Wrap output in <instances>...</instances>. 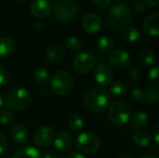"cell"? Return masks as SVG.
<instances>
[{
	"mask_svg": "<svg viewBox=\"0 0 159 158\" xmlns=\"http://www.w3.org/2000/svg\"><path fill=\"white\" fill-rule=\"evenodd\" d=\"M110 93L102 88H93L86 92L83 102L85 107L94 113H102L110 105Z\"/></svg>",
	"mask_w": 159,
	"mask_h": 158,
	"instance_id": "6da1fadb",
	"label": "cell"
},
{
	"mask_svg": "<svg viewBox=\"0 0 159 158\" xmlns=\"http://www.w3.org/2000/svg\"><path fill=\"white\" fill-rule=\"evenodd\" d=\"M108 18L110 27L116 31H121L129 25L132 20V11L126 4L117 3L110 8Z\"/></svg>",
	"mask_w": 159,
	"mask_h": 158,
	"instance_id": "7a4b0ae2",
	"label": "cell"
},
{
	"mask_svg": "<svg viewBox=\"0 0 159 158\" xmlns=\"http://www.w3.org/2000/svg\"><path fill=\"white\" fill-rule=\"evenodd\" d=\"M33 98L30 92L23 88H12L6 96L5 102L8 109L15 111H23L30 107Z\"/></svg>",
	"mask_w": 159,
	"mask_h": 158,
	"instance_id": "3957f363",
	"label": "cell"
},
{
	"mask_svg": "<svg viewBox=\"0 0 159 158\" xmlns=\"http://www.w3.org/2000/svg\"><path fill=\"white\" fill-rule=\"evenodd\" d=\"M75 87V79L73 75L64 70L58 71L50 80L49 88L51 92L59 96H66L70 94Z\"/></svg>",
	"mask_w": 159,
	"mask_h": 158,
	"instance_id": "277c9868",
	"label": "cell"
},
{
	"mask_svg": "<svg viewBox=\"0 0 159 158\" xmlns=\"http://www.w3.org/2000/svg\"><path fill=\"white\" fill-rule=\"evenodd\" d=\"M78 9L76 0H58L54 6V15L59 21L69 22L76 17Z\"/></svg>",
	"mask_w": 159,
	"mask_h": 158,
	"instance_id": "5b68a950",
	"label": "cell"
},
{
	"mask_svg": "<svg viewBox=\"0 0 159 158\" xmlns=\"http://www.w3.org/2000/svg\"><path fill=\"white\" fill-rule=\"evenodd\" d=\"M131 115L129 105L123 101H116L109 105L108 117L109 120L116 126L125 125Z\"/></svg>",
	"mask_w": 159,
	"mask_h": 158,
	"instance_id": "8992f818",
	"label": "cell"
},
{
	"mask_svg": "<svg viewBox=\"0 0 159 158\" xmlns=\"http://www.w3.org/2000/svg\"><path fill=\"white\" fill-rule=\"evenodd\" d=\"M76 147L79 152L87 155L96 153L101 147L100 138L93 132L85 131L76 137Z\"/></svg>",
	"mask_w": 159,
	"mask_h": 158,
	"instance_id": "52a82bcc",
	"label": "cell"
},
{
	"mask_svg": "<svg viewBox=\"0 0 159 158\" xmlns=\"http://www.w3.org/2000/svg\"><path fill=\"white\" fill-rule=\"evenodd\" d=\"M96 62V59L89 51L79 52L74 59L73 66L78 74H87L92 70Z\"/></svg>",
	"mask_w": 159,
	"mask_h": 158,
	"instance_id": "ba28073f",
	"label": "cell"
},
{
	"mask_svg": "<svg viewBox=\"0 0 159 158\" xmlns=\"http://www.w3.org/2000/svg\"><path fill=\"white\" fill-rule=\"evenodd\" d=\"M55 137L54 129L49 126L39 127L34 133L33 141L35 146L38 148H46L53 142Z\"/></svg>",
	"mask_w": 159,
	"mask_h": 158,
	"instance_id": "9c48e42d",
	"label": "cell"
},
{
	"mask_svg": "<svg viewBox=\"0 0 159 158\" xmlns=\"http://www.w3.org/2000/svg\"><path fill=\"white\" fill-rule=\"evenodd\" d=\"M108 62L116 69L126 68L130 64V55L124 49L116 48L108 55Z\"/></svg>",
	"mask_w": 159,
	"mask_h": 158,
	"instance_id": "30bf717a",
	"label": "cell"
},
{
	"mask_svg": "<svg viewBox=\"0 0 159 158\" xmlns=\"http://www.w3.org/2000/svg\"><path fill=\"white\" fill-rule=\"evenodd\" d=\"M113 70L105 63H99L94 70V78L101 86H108L113 81Z\"/></svg>",
	"mask_w": 159,
	"mask_h": 158,
	"instance_id": "8fae6325",
	"label": "cell"
},
{
	"mask_svg": "<svg viewBox=\"0 0 159 158\" xmlns=\"http://www.w3.org/2000/svg\"><path fill=\"white\" fill-rule=\"evenodd\" d=\"M82 27L88 34H96L101 32L102 28V21L97 14L89 13L82 19Z\"/></svg>",
	"mask_w": 159,
	"mask_h": 158,
	"instance_id": "7c38bea8",
	"label": "cell"
},
{
	"mask_svg": "<svg viewBox=\"0 0 159 158\" xmlns=\"http://www.w3.org/2000/svg\"><path fill=\"white\" fill-rule=\"evenodd\" d=\"M52 8V4L49 0H34L30 7L32 15L37 19H45L49 16Z\"/></svg>",
	"mask_w": 159,
	"mask_h": 158,
	"instance_id": "4fadbf2b",
	"label": "cell"
},
{
	"mask_svg": "<svg viewBox=\"0 0 159 158\" xmlns=\"http://www.w3.org/2000/svg\"><path fill=\"white\" fill-rule=\"evenodd\" d=\"M54 147L61 153H66L71 150L73 146V138L68 131H60L55 135L53 140Z\"/></svg>",
	"mask_w": 159,
	"mask_h": 158,
	"instance_id": "5bb4252c",
	"label": "cell"
},
{
	"mask_svg": "<svg viewBox=\"0 0 159 158\" xmlns=\"http://www.w3.org/2000/svg\"><path fill=\"white\" fill-rule=\"evenodd\" d=\"M143 30L149 36H157L159 34V14L148 15L143 22Z\"/></svg>",
	"mask_w": 159,
	"mask_h": 158,
	"instance_id": "9a60e30c",
	"label": "cell"
},
{
	"mask_svg": "<svg viewBox=\"0 0 159 158\" xmlns=\"http://www.w3.org/2000/svg\"><path fill=\"white\" fill-rule=\"evenodd\" d=\"M45 57L49 61L59 62L65 57V49L59 44H52L46 48Z\"/></svg>",
	"mask_w": 159,
	"mask_h": 158,
	"instance_id": "2e32d148",
	"label": "cell"
},
{
	"mask_svg": "<svg viewBox=\"0 0 159 158\" xmlns=\"http://www.w3.org/2000/svg\"><path fill=\"white\" fill-rule=\"evenodd\" d=\"M13 142L17 144H24L28 140V130L22 124L14 126L10 132Z\"/></svg>",
	"mask_w": 159,
	"mask_h": 158,
	"instance_id": "e0dca14e",
	"label": "cell"
},
{
	"mask_svg": "<svg viewBox=\"0 0 159 158\" xmlns=\"http://www.w3.org/2000/svg\"><path fill=\"white\" fill-rule=\"evenodd\" d=\"M148 123V115L145 112L139 111L129 117V125L133 129L142 130Z\"/></svg>",
	"mask_w": 159,
	"mask_h": 158,
	"instance_id": "ac0fdd59",
	"label": "cell"
},
{
	"mask_svg": "<svg viewBox=\"0 0 159 158\" xmlns=\"http://www.w3.org/2000/svg\"><path fill=\"white\" fill-rule=\"evenodd\" d=\"M16 47V44L11 37L4 36L0 38V57L6 58L10 56Z\"/></svg>",
	"mask_w": 159,
	"mask_h": 158,
	"instance_id": "d6986e66",
	"label": "cell"
},
{
	"mask_svg": "<svg viewBox=\"0 0 159 158\" xmlns=\"http://www.w3.org/2000/svg\"><path fill=\"white\" fill-rule=\"evenodd\" d=\"M13 158H42V156L36 148L23 145L15 152Z\"/></svg>",
	"mask_w": 159,
	"mask_h": 158,
	"instance_id": "ffe728a7",
	"label": "cell"
},
{
	"mask_svg": "<svg viewBox=\"0 0 159 158\" xmlns=\"http://www.w3.org/2000/svg\"><path fill=\"white\" fill-rule=\"evenodd\" d=\"M122 38L127 43H136L141 38V32L135 26H128L123 30Z\"/></svg>",
	"mask_w": 159,
	"mask_h": 158,
	"instance_id": "44dd1931",
	"label": "cell"
},
{
	"mask_svg": "<svg viewBox=\"0 0 159 158\" xmlns=\"http://www.w3.org/2000/svg\"><path fill=\"white\" fill-rule=\"evenodd\" d=\"M151 135L144 130H138L133 135V142L140 147H147L151 143Z\"/></svg>",
	"mask_w": 159,
	"mask_h": 158,
	"instance_id": "7402d4cb",
	"label": "cell"
},
{
	"mask_svg": "<svg viewBox=\"0 0 159 158\" xmlns=\"http://www.w3.org/2000/svg\"><path fill=\"white\" fill-rule=\"evenodd\" d=\"M110 92L116 97L125 95L128 92V84L125 81L116 80L114 83H112L110 87Z\"/></svg>",
	"mask_w": 159,
	"mask_h": 158,
	"instance_id": "603a6c76",
	"label": "cell"
},
{
	"mask_svg": "<svg viewBox=\"0 0 159 158\" xmlns=\"http://www.w3.org/2000/svg\"><path fill=\"white\" fill-rule=\"evenodd\" d=\"M115 46V41L114 39L109 36V35H103L102 36L97 43V47L99 50L102 52H109L114 48Z\"/></svg>",
	"mask_w": 159,
	"mask_h": 158,
	"instance_id": "cb8c5ba5",
	"label": "cell"
},
{
	"mask_svg": "<svg viewBox=\"0 0 159 158\" xmlns=\"http://www.w3.org/2000/svg\"><path fill=\"white\" fill-rule=\"evenodd\" d=\"M138 59L140 61V62L143 65H152L155 63L157 57L155 55V53L150 50V49H143L138 56Z\"/></svg>",
	"mask_w": 159,
	"mask_h": 158,
	"instance_id": "d4e9b609",
	"label": "cell"
},
{
	"mask_svg": "<svg viewBox=\"0 0 159 158\" xmlns=\"http://www.w3.org/2000/svg\"><path fill=\"white\" fill-rule=\"evenodd\" d=\"M69 128L74 131V132H79L83 129L85 126L84 119L81 115H73L68 121Z\"/></svg>",
	"mask_w": 159,
	"mask_h": 158,
	"instance_id": "484cf974",
	"label": "cell"
},
{
	"mask_svg": "<svg viewBox=\"0 0 159 158\" xmlns=\"http://www.w3.org/2000/svg\"><path fill=\"white\" fill-rule=\"evenodd\" d=\"M34 79L38 85H46L49 81V73L45 68H37L34 73Z\"/></svg>",
	"mask_w": 159,
	"mask_h": 158,
	"instance_id": "4316f807",
	"label": "cell"
},
{
	"mask_svg": "<svg viewBox=\"0 0 159 158\" xmlns=\"http://www.w3.org/2000/svg\"><path fill=\"white\" fill-rule=\"evenodd\" d=\"M144 97H145V102L147 103H156L157 102L159 99L158 88L157 87H149L144 91Z\"/></svg>",
	"mask_w": 159,
	"mask_h": 158,
	"instance_id": "83f0119b",
	"label": "cell"
},
{
	"mask_svg": "<svg viewBox=\"0 0 159 158\" xmlns=\"http://www.w3.org/2000/svg\"><path fill=\"white\" fill-rule=\"evenodd\" d=\"M64 45H65V47L72 51V52H75V51H78L81 49L82 47V44H81V41L75 37V36H70L68 37L65 42H64Z\"/></svg>",
	"mask_w": 159,
	"mask_h": 158,
	"instance_id": "f1b7e54d",
	"label": "cell"
},
{
	"mask_svg": "<svg viewBox=\"0 0 159 158\" xmlns=\"http://www.w3.org/2000/svg\"><path fill=\"white\" fill-rule=\"evenodd\" d=\"M14 113L12 110L6 108L0 111V123L2 125H10L14 121Z\"/></svg>",
	"mask_w": 159,
	"mask_h": 158,
	"instance_id": "f546056e",
	"label": "cell"
},
{
	"mask_svg": "<svg viewBox=\"0 0 159 158\" xmlns=\"http://www.w3.org/2000/svg\"><path fill=\"white\" fill-rule=\"evenodd\" d=\"M129 72H128V77H129V81L132 83H138L142 78L141 71L133 64H129Z\"/></svg>",
	"mask_w": 159,
	"mask_h": 158,
	"instance_id": "4dcf8cb0",
	"label": "cell"
},
{
	"mask_svg": "<svg viewBox=\"0 0 159 158\" xmlns=\"http://www.w3.org/2000/svg\"><path fill=\"white\" fill-rule=\"evenodd\" d=\"M130 96H131V99L135 102H138V103H144L145 102L144 93L140 88H133L130 91Z\"/></svg>",
	"mask_w": 159,
	"mask_h": 158,
	"instance_id": "1f68e13d",
	"label": "cell"
},
{
	"mask_svg": "<svg viewBox=\"0 0 159 158\" xmlns=\"http://www.w3.org/2000/svg\"><path fill=\"white\" fill-rule=\"evenodd\" d=\"M158 71H159V66L158 65H156L154 66L150 72H149V79H150V82L152 83V85L154 87H159V77H158Z\"/></svg>",
	"mask_w": 159,
	"mask_h": 158,
	"instance_id": "d6a6232c",
	"label": "cell"
},
{
	"mask_svg": "<svg viewBox=\"0 0 159 158\" xmlns=\"http://www.w3.org/2000/svg\"><path fill=\"white\" fill-rule=\"evenodd\" d=\"M8 81H9V74L7 70L3 65H0V87H4L7 85Z\"/></svg>",
	"mask_w": 159,
	"mask_h": 158,
	"instance_id": "836d02e7",
	"label": "cell"
},
{
	"mask_svg": "<svg viewBox=\"0 0 159 158\" xmlns=\"http://www.w3.org/2000/svg\"><path fill=\"white\" fill-rule=\"evenodd\" d=\"M7 150V141L3 133L0 132V156L4 155Z\"/></svg>",
	"mask_w": 159,
	"mask_h": 158,
	"instance_id": "e575fe53",
	"label": "cell"
},
{
	"mask_svg": "<svg viewBox=\"0 0 159 158\" xmlns=\"http://www.w3.org/2000/svg\"><path fill=\"white\" fill-rule=\"evenodd\" d=\"M133 8L135 10V12H137L139 14H142V13H143L145 11V5H144L143 2L137 0L133 4Z\"/></svg>",
	"mask_w": 159,
	"mask_h": 158,
	"instance_id": "d590c367",
	"label": "cell"
},
{
	"mask_svg": "<svg viewBox=\"0 0 159 158\" xmlns=\"http://www.w3.org/2000/svg\"><path fill=\"white\" fill-rule=\"evenodd\" d=\"M95 5L101 8H107L111 6L112 0H93Z\"/></svg>",
	"mask_w": 159,
	"mask_h": 158,
	"instance_id": "8d00e7d4",
	"label": "cell"
},
{
	"mask_svg": "<svg viewBox=\"0 0 159 158\" xmlns=\"http://www.w3.org/2000/svg\"><path fill=\"white\" fill-rule=\"evenodd\" d=\"M153 138L155 140V142L157 144L159 143V124L157 123L156 126L154 127V129H153Z\"/></svg>",
	"mask_w": 159,
	"mask_h": 158,
	"instance_id": "74e56055",
	"label": "cell"
},
{
	"mask_svg": "<svg viewBox=\"0 0 159 158\" xmlns=\"http://www.w3.org/2000/svg\"><path fill=\"white\" fill-rule=\"evenodd\" d=\"M39 94L43 97V98H48L50 94H51V89L49 87H44L40 89Z\"/></svg>",
	"mask_w": 159,
	"mask_h": 158,
	"instance_id": "f35d334b",
	"label": "cell"
},
{
	"mask_svg": "<svg viewBox=\"0 0 159 158\" xmlns=\"http://www.w3.org/2000/svg\"><path fill=\"white\" fill-rule=\"evenodd\" d=\"M32 26H33V28H34V30H36V31H42V30H44V29L46 28L45 23H43V22H41V21H34V22L32 24Z\"/></svg>",
	"mask_w": 159,
	"mask_h": 158,
	"instance_id": "ab89813d",
	"label": "cell"
},
{
	"mask_svg": "<svg viewBox=\"0 0 159 158\" xmlns=\"http://www.w3.org/2000/svg\"><path fill=\"white\" fill-rule=\"evenodd\" d=\"M42 158H62L61 156H58L56 154H54L53 152L51 151H46L43 155V157Z\"/></svg>",
	"mask_w": 159,
	"mask_h": 158,
	"instance_id": "60d3db41",
	"label": "cell"
},
{
	"mask_svg": "<svg viewBox=\"0 0 159 158\" xmlns=\"http://www.w3.org/2000/svg\"><path fill=\"white\" fill-rule=\"evenodd\" d=\"M144 5H147L148 7H155L157 6L159 0H143Z\"/></svg>",
	"mask_w": 159,
	"mask_h": 158,
	"instance_id": "b9f144b4",
	"label": "cell"
},
{
	"mask_svg": "<svg viewBox=\"0 0 159 158\" xmlns=\"http://www.w3.org/2000/svg\"><path fill=\"white\" fill-rule=\"evenodd\" d=\"M66 158H86L84 155H82L81 153H77V152H73L70 155L67 156Z\"/></svg>",
	"mask_w": 159,
	"mask_h": 158,
	"instance_id": "7bdbcfd3",
	"label": "cell"
},
{
	"mask_svg": "<svg viewBox=\"0 0 159 158\" xmlns=\"http://www.w3.org/2000/svg\"><path fill=\"white\" fill-rule=\"evenodd\" d=\"M117 158H133L130 155H129V154H122V155H120Z\"/></svg>",
	"mask_w": 159,
	"mask_h": 158,
	"instance_id": "ee69618b",
	"label": "cell"
},
{
	"mask_svg": "<svg viewBox=\"0 0 159 158\" xmlns=\"http://www.w3.org/2000/svg\"><path fill=\"white\" fill-rule=\"evenodd\" d=\"M140 158H157L156 156H153V155H145V156H143Z\"/></svg>",
	"mask_w": 159,
	"mask_h": 158,
	"instance_id": "f6af8a7d",
	"label": "cell"
},
{
	"mask_svg": "<svg viewBox=\"0 0 159 158\" xmlns=\"http://www.w3.org/2000/svg\"><path fill=\"white\" fill-rule=\"evenodd\" d=\"M3 103H4V98H3V95L0 93V107L3 105Z\"/></svg>",
	"mask_w": 159,
	"mask_h": 158,
	"instance_id": "bcb514c9",
	"label": "cell"
},
{
	"mask_svg": "<svg viewBox=\"0 0 159 158\" xmlns=\"http://www.w3.org/2000/svg\"><path fill=\"white\" fill-rule=\"evenodd\" d=\"M20 1H30V0H20Z\"/></svg>",
	"mask_w": 159,
	"mask_h": 158,
	"instance_id": "7dc6e473",
	"label": "cell"
},
{
	"mask_svg": "<svg viewBox=\"0 0 159 158\" xmlns=\"http://www.w3.org/2000/svg\"><path fill=\"white\" fill-rule=\"evenodd\" d=\"M52 1H58V0H52Z\"/></svg>",
	"mask_w": 159,
	"mask_h": 158,
	"instance_id": "c3c4849f",
	"label": "cell"
},
{
	"mask_svg": "<svg viewBox=\"0 0 159 158\" xmlns=\"http://www.w3.org/2000/svg\"><path fill=\"white\" fill-rule=\"evenodd\" d=\"M116 1H121V0H116Z\"/></svg>",
	"mask_w": 159,
	"mask_h": 158,
	"instance_id": "681fc988",
	"label": "cell"
},
{
	"mask_svg": "<svg viewBox=\"0 0 159 158\" xmlns=\"http://www.w3.org/2000/svg\"><path fill=\"white\" fill-rule=\"evenodd\" d=\"M4 158H6V157H4Z\"/></svg>",
	"mask_w": 159,
	"mask_h": 158,
	"instance_id": "f907efd6",
	"label": "cell"
}]
</instances>
